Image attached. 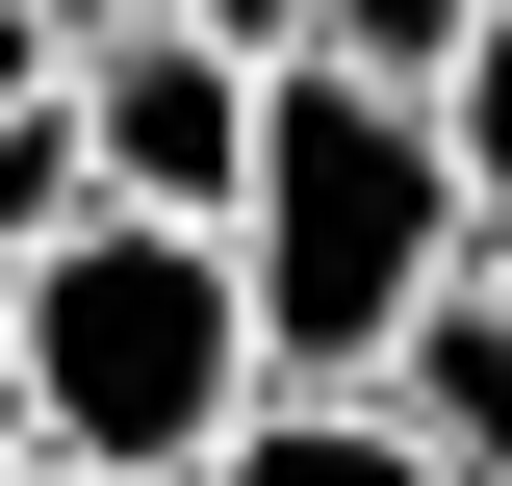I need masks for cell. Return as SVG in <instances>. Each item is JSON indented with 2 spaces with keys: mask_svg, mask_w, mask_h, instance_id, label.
<instances>
[{
  "mask_svg": "<svg viewBox=\"0 0 512 486\" xmlns=\"http://www.w3.org/2000/svg\"><path fill=\"white\" fill-rule=\"evenodd\" d=\"M461 256H487V180H461L436 77H359V52H282V77H256L231 282H256V359H282V384H384Z\"/></svg>",
  "mask_w": 512,
  "mask_h": 486,
  "instance_id": "obj_1",
  "label": "cell"
},
{
  "mask_svg": "<svg viewBox=\"0 0 512 486\" xmlns=\"http://www.w3.org/2000/svg\"><path fill=\"white\" fill-rule=\"evenodd\" d=\"M256 282L205 205H77L26 256V461H103V486H205V435L256 410Z\"/></svg>",
  "mask_w": 512,
  "mask_h": 486,
  "instance_id": "obj_2",
  "label": "cell"
},
{
  "mask_svg": "<svg viewBox=\"0 0 512 486\" xmlns=\"http://www.w3.org/2000/svg\"><path fill=\"white\" fill-rule=\"evenodd\" d=\"M77 128H103V205H205V231H231V180H256V52H205L180 0H154V26L77 52Z\"/></svg>",
  "mask_w": 512,
  "mask_h": 486,
  "instance_id": "obj_3",
  "label": "cell"
},
{
  "mask_svg": "<svg viewBox=\"0 0 512 486\" xmlns=\"http://www.w3.org/2000/svg\"><path fill=\"white\" fill-rule=\"evenodd\" d=\"M384 410L436 435L461 486H512V256H461V282L410 307V359H384Z\"/></svg>",
  "mask_w": 512,
  "mask_h": 486,
  "instance_id": "obj_4",
  "label": "cell"
},
{
  "mask_svg": "<svg viewBox=\"0 0 512 486\" xmlns=\"http://www.w3.org/2000/svg\"><path fill=\"white\" fill-rule=\"evenodd\" d=\"M205 486H461V461L384 410V384H256V410L205 435Z\"/></svg>",
  "mask_w": 512,
  "mask_h": 486,
  "instance_id": "obj_5",
  "label": "cell"
},
{
  "mask_svg": "<svg viewBox=\"0 0 512 486\" xmlns=\"http://www.w3.org/2000/svg\"><path fill=\"white\" fill-rule=\"evenodd\" d=\"M77 205H103V128H77V77H26V103H0V282L52 256Z\"/></svg>",
  "mask_w": 512,
  "mask_h": 486,
  "instance_id": "obj_6",
  "label": "cell"
},
{
  "mask_svg": "<svg viewBox=\"0 0 512 486\" xmlns=\"http://www.w3.org/2000/svg\"><path fill=\"white\" fill-rule=\"evenodd\" d=\"M436 128H461V180H487V256H512V0L461 26V77H436Z\"/></svg>",
  "mask_w": 512,
  "mask_h": 486,
  "instance_id": "obj_7",
  "label": "cell"
},
{
  "mask_svg": "<svg viewBox=\"0 0 512 486\" xmlns=\"http://www.w3.org/2000/svg\"><path fill=\"white\" fill-rule=\"evenodd\" d=\"M461 26L487 0H308V52H359V77H461Z\"/></svg>",
  "mask_w": 512,
  "mask_h": 486,
  "instance_id": "obj_8",
  "label": "cell"
},
{
  "mask_svg": "<svg viewBox=\"0 0 512 486\" xmlns=\"http://www.w3.org/2000/svg\"><path fill=\"white\" fill-rule=\"evenodd\" d=\"M180 26H205V52H256V77L308 52V0H180Z\"/></svg>",
  "mask_w": 512,
  "mask_h": 486,
  "instance_id": "obj_9",
  "label": "cell"
},
{
  "mask_svg": "<svg viewBox=\"0 0 512 486\" xmlns=\"http://www.w3.org/2000/svg\"><path fill=\"white\" fill-rule=\"evenodd\" d=\"M26 26H52V52H103V26H154V0H26Z\"/></svg>",
  "mask_w": 512,
  "mask_h": 486,
  "instance_id": "obj_10",
  "label": "cell"
},
{
  "mask_svg": "<svg viewBox=\"0 0 512 486\" xmlns=\"http://www.w3.org/2000/svg\"><path fill=\"white\" fill-rule=\"evenodd\" d=\"M0 486H103V461H0Z\"/></svg>",
  "mask_w": 512,
  "mask_h": 486,
  "instance_id": "obj_11",
  "label": "cell"
}]
</instances>
